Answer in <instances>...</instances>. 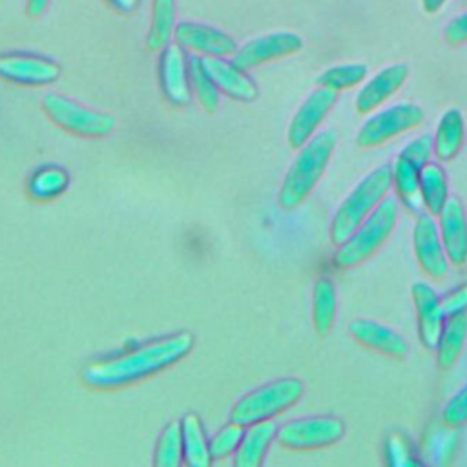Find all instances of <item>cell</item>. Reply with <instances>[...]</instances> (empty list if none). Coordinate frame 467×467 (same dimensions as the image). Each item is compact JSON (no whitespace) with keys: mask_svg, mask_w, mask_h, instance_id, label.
Returning a JSON list of instances; mask_svg holds the SVG:
<instances>
[{"mask_svg":"<svg viewBox=\"0 0 467 467\" xmlns=\"http://www.w3.org/2000/svg\"><path fill=\"white\" fill-rule=\"evenodd\" d=\"M465 140V120L463 113L458 108H449L438 126L436 133L432 137V148L438 161H451L458 155Z\"/></svg>","mask_w":467,"mask_h":467,"instance_id":"cell-22","label":"cell"},{"mask_svg":"<svg viewBox=\"0 0 467 467\" xmlns=\"http://www.w3.org/2000/svg\"><path fill=\"white\" fill-rule=\"evenodd\" d=\"M161 86L164 97L177 104H188L192 99V86H190V73H188V60L179 44H168L161 55Z\"/></svg>","mask_w":467,"mask_h":467,"instance_id":"cell-18","label":"cell"},{"mask_svg":"<svg viewBox=\"0 0 467 467\" xmlns=\"http://www.w3.org/2000/svg\"><path fill=\"white\" fill-rule=\"evenodd\" d=\"M434 153L432 135L421 133L414 137L392 162V184L401 202L412 212H423V201L420 193V170L431 161Z\"/></svg>","mask_w":467,"mask_h":467,"instance_id":"cell-6","label":"cell"},{"mask_svg":"<svg viewBox=\"0 0 467 467\" xmlns=\"http://www.w3.org/2000/svg\"><path fill=\"white\" fill-rule=\"evenodd\" d=\"M441 421L449 427L467 423V383L462 385L443 405Z\"/></svg>","mask_w":467,"mask_h":467,"instance_id":"cell-33","label":"cell"},{"mask_svg":"<svg viewBox=\"0 0 467 467\" xmlns=\"http://www.w3.org/2000/svg\"><path fill=\"white\" fill-rule=\"evenodd\" d=\"M336 100H337V93L328 88L317 86L316 89H312L308 97L303 100V104L297 108V111L294 113L288 124V131H286L288 144L299 150L317 131L319 124L334 108Z\"/></svg>","mask_w":467,"mask_h":467,"instance_id":"cell-12","label":"cell"},{"mask_svg":"<svg viewBox=\"0 0 467 467\" xmlns=\"http://www.w3.org/2000/svg\"><path fill=\"white\" fill-rule=\"evenodd\" d=\"M275 432L277 425L272 420L252 423L235 449V467H259Z\"/></svg>","mask_w":467,"mask_h":467,"instance_id":"cell-21","label":"cell"},{"mask_svg":"<svg viewBox=\"0 0 467 467\" xmlns=\"http://www.w3.org/2000/svg\"><path fill=\"white\" fill-rule=\"evenodd\" d=\"M303 47V38L292 31H275L255 36L234 53V64L241 69H252L268 60L294 55Z\"/></svg>","mask_w":467,"mask_h":467,"instance_id":"cell-11","label":"cell"},{"mask_svg":"<svg viewBox=\"0 0 467 467\" xmlns=\"http://www.w3.org/2000/svg\"><path fill=\"white\" fill-rule=\"evenodd\" d=\"M337 144V133L334 130L316 131L296 155L290 164L277 195V202L285 210L299 206L319 182L325 173L330 157Z\"/></svg>","mask_w":467,"mask_h":467,"instance_id":"cell-2","label":"cell"},{"mask_svg":"<svg viewBox=\"0 0 467 467\" xmlns=\"http://www.w3.org/2000/svg\"><path fill=\"white\" fill-rule=\"evenodd\" d=\"M303 394V381L297 378H281L244 394L232 409L230 420L239 425H252L292 407Z\"/></svg>","mask_w":467,"mask_h":467,"instance_id":"cell-5","label":"cell"},{"mask_svg":"<svg viewBox=\"0 0 467 467\" xmlns=\"http://www.w3.org/2000/svg\"><path fill=\"white\" fill-rule=\"evenodd\" d=\"M420 193L423 208L436 217L451 195L447 173L440 162L429 161L420 170Z\"/></svg>","mask_w":467,"mask_h":467,"instance_id":"cell-25","label":"cell"},{"mask_svg":"<svg viewBox=\"0 0 467 467\" xmlns=\"http://www.w3.org/2000/svg\"><path fill=\"white\" fill-rule=\"evenodd\" d=\"M201 62L219 91L243 102H250L257 97L255 82L244 73V69L237 67L234 62L212 55L201 57Z\"/></svg>","mask_w":467,"mask_h":467,"instance_id":"cell-20","label":"cell"},{"mask_svg":"<svg viewBox=\"0 0 467 467\" xmlns=\"http://www.w3.org/2000/svg\"><path fill=\"white\" fill-rule=\"evenodd\" d=\"M367 75H368L367 64L350 62V64H337V66L327 67L325 71H321L317 75L316 82H317V86H323V88H328V89L339 93V91H347L350 88L363 84Z\"/></svg>","mask_w":467,"mask_h":467,"instance_id":"cell-28","label":"cell"},{"mask_svg":"<svg viewBox=\"0 0 467 467\" xmlns=\"http://www.w3.org/2000/svg\"><path fill=\"white\" fill-rule=\"evenodd\" d=\"M188 73H190V86L193 88V93L201 102V106L210 113L215 111L219 106V89L204 71L201 57L193 55L188 58Z\"/></svg>","mask_w":467,"mask_h":467,"instance_id":"cell-29","label":"cell"},{"mask_svg":"<svg viewBox=\"0 0 467 467\" xmlns=\"http://www.w3.org/2000/svg\"><path fill=\"white\" fill-rule=\"evenodd\" d=\"M467 341V312L447 316L436 347L438 367L447 370L456 365Z\"/></svg>","mask_w":467,"mask_h":467,"instance_id":"cell-23","label":"cell"},{"mask_svg":"<svg viewBox=\"0 0 467 467\" xmlns=\"http://www.w3.org/2000/svg\"><path fill=\"white\" fill-rule=\"evenodd\" d=\"M184 460L190 467H206L212 462L210 443L206 441L201 418L193 412L186 414L181 421Z\"/></svg>","mask_w":467,"mask_h":467,"instance_id":"cell-26","label":"cell"},{"mask_svg":"<svg viewBox=\"0 0 467 467\" xmlns=\"http://www.w3.org/2000/svg\"><path fill=\"white\" fill-rule=\"evenodd\" d=\"M175 0H153L151 2V24L146 36V47L150 51L164 49L175 33Z\"/></svg>","mask_w":467,"mask_h":467,"instance_id":"cell-27","label":"cell"},{"mask_svg":"<svg viewBox=\"0 0 467 467\" xmlns=\"http://www.w3.org/2000/svg\"><path fill=\"white\" fill-rule=\"evenodd\" d=\"M398 212V201L387 195L370 212V215L365 217L341 244H337V250L332 257L334 265L337 268H352L374 255L394 232Z\"/></svg>","mask_w":467,"mask_h":467,"instance_id":"cell-4","label":"cell"},{"mask_svg":"<svg viewBox=\"0 0 467 467\" xmlns=\"http://www.w3.org/2000/svg\"><path fill=\"white\" fill-rule=\"evenodd\" d=\"M441 310L447 316L467 312V283H462L440 297Z\"/></svg>","mask_w":467,"mask_h":467,"instance_id":"cell-34","label":"cell"},{"mask_svg":"<svg viewBox=\"0 0 467 467\" xmlns=\"http://www.w3.org/2000/svg\"><path fill=\"white\" fill-rule=\"evenodd\" d=\"M392 186V164H379L370 170L359 182L348 192V195L337 206L332 224L330 241L341 244L356 226L370 215V212L387 197Z\"/></svg>","mask_w":467,"mask_h":467,"instance_id":"cell-3","label":"cell"},{"mask_svg":"<svg viewBox=\"0 0 467 467\" xmlns=\"http://www.w3.org/2000/svg\"><path fill=\"white\" fill-rule=\"evenodd\" d=\"M410 294L418 319L420 341L425 348L436 350L445 321V314L440 305V296L425 281H414L410 286Z\"/></svg>","mask_w":467,"mask_h":467,"instance_id":"cell-16","label":"cell"},{"mask_svg":"<svg viewBox=\"0 0 467 467\" xmlns=\"http://www.w3.org/2000/svg\"><path fill=\"white\" fill-rule=\"evenodd\" d=\"M67 186V173L57 166H46L38 170L29 181V193L35 199H51L64 192Z\"/></svg>","mask_w":467,"mask_h":467,"instance_id":"cell-31","label":"cell"},{"mask_svg":"<svg viewBox=\"0 0 467 467\" xmlns=\"http://www.w3.org/2000/svg\"><path fill=\"white\" fill-rule=\"evenodd\" d=\"M182 451V429L179 421H171L161 432L155 449V465L157 467H177L181 463Z\"/></svg>","mask_w":467,"mask_h":467,"instance_id":"cell-30","label":"cell"},{"mask_svg":"<svg viewBox=\"0 0 467 467\" xmlns=\"http://www.w3.org/2000/svg\"><path fill=\"white\" fill-rule=\"evenodd\" d=\"M173 36L179 46L193 49L202 55L226 57L237 51V44L230 35L201 22H192V20L179 22L175 26Z\"/></svg>","mask_w":467,"mask_h":467,"instance_id":"cell-17","label":"cell"},{"mask_svg":"<svg viewBox=\"0 0 467 467\" xmlns=\"http://www.w3.org/2000/svg\"><path fill=\"white\" fill-rule=\"evenodd\" d=\"M113 9L120 11V13H131L137 9L140 0H106Z\"/></svg>","mask_w":467,"mask_h":467,"instance_id":"cell-36","label":"cell"},{"mask_svg":"<svg viewBox=\"0 0 467 467\" xmlns=\"http://www.w3.org/2000/svg\"><path fill=\"white\" fill-rule=\"evenodd\" d=\"M337 314L336 285L330 277H317L312 290V323L319 337L330 334Z\"/></svg>","mask_w":467,"mask_h":467,"instance_id":"cell-24","label":"cell"},{"mask_svg":"<svg viewBox=\"0 0 467 467\" xmlns=\"http://www.w3.org/2000/svg\"><path fill=\"white\" fill-rule=\"evenodd\" d=\"M192 347L193 336L190 332H177L117 358L91 361L82 370V381L97 389L122 387L173 365L184 358Z\"/></svg>","mask_w":467,"mask_h":467,"instance_id":"cell-1","label":"cell"},{"mask_svg":"<svg viewBox=\"0 0 467 467\" xmlns=\"http://www.w3.org/2000/svg\"><path fill=\"white\" fill-rule=\"evenodd\" d=\"M243 425L230 421L217 431V434L210 441V454L212 458H224L226 454L234 452L243 438Z\"/></svg>","mask_w":467,"mask_h":467,"instance_id":"cell-32","label":"cell"},{"mask_svg":"<svg viewBox=\"0 0 467 467\" xmlns=\"http://www.w3.org/2000/svg\"><path fill=\"white\" fill-rule=\"evenodd\" d=\"M44 111L62 128L86 137H102L113 131L115 119L108 113L89 109L58 93H47L42 99Z\"/></svg>","mask_w":467,"mask_h":467,"instance_id":"cell-9","label":"cell"},{"mask_svg":"<svg viewBox=\"0 0 467 467\" xmlns=\"http://www.w3.org/2000/svg\"><path fill=\"white\" fill-rule=\"evenodd\" d=\"M436 217L449 263L463 266L467 263V213L460 197L449 195Z\"/></svg>","mask_w":467,"mask_h":467,"instance_id":"cell-14","label":"cell"},{"mask_svg":"<svg viewBox=\"0 0 467 467\" xmlns=\"http://www.w3.org/2000/svg\"><path fill=\"white\" fill-rule=\"evenodd\" d=\"M445 40L451 46H458L467 42V11L458 15L456 18H452L447 26H445V33H443Z\"/></svg>","mask_w":467,"mask_h":467,"instance_id":"cell-35","label":"cell"},{"mask_svg":"<svg viewBox=\"0 0 467 467\" xmlns=\"http://www.w3.org/2000/svg\"><path fill=\"white\" fill-rule=\"evenodd\" d=\"M350 336L363 347L381 352L390 358H405L409 341L394 328L368 317H358L348 325Z\"/></svg>","mask_w":467,"mask_h":467,"instance_id":"cell-19","label":"cell"},{"mask_svg":"<svg viewBox=\"0 0 467 467\" xmlns=\"http://www.w3.org/2000/svg\"><path fill=\"white\" fill-rule=\"evenodd\" d=\"M425 119L421 106L414 102H398L374 111L359 128L356 144L359 148H378L394 137L418 128Z\"/></svg>","mask_w":467,"mask_h":467,"instance_id":"cell-7","label":"cell"},{"mask_svg":"<svg viewBox=\"0 0 467 467\" xmlns=\"http://www.w3.org/2000/svg\"><path fill=\"white\" fill-rule=\"evenodd\" d=\"M47 5H49V0H27L26 11L29 16H38L47 9Z\"/></svg>","mask_w":467,"mask_h":467,"instance_id":"cell-37","label":"cell"},{"mask_svg":"<svg viewBox=\"0 0 467 467\" xmlns=\"http://www.w3.org/2000/svg\"><path fill=\"white\" fill-rule=\"evenodd\" d=\"M412 252L420 268L432 279H443L449 272V259L440 237L434 215L420 213L412 228Z\"/></svg>","mask_w":467,"mask_h":467,"instance_id":"cell-10","label":"cell"},{"mask_svg":"<svg viewBox=\"0 0 467 467\" xmlns=\"http://www.w3.org/2000/svg\"><path fill=\"white\" fill-rule=\"evenodd\" d=\"M445 2L447 0H421V7H423L425 13L434 15V13H438L445 5Z\"/></svg>","mask_w":467,"mask_h":467,"instance_id":"cell-38","label":"cell"},{"mask_svg":"<svg viewBox=\"0 0 467 467\" xmlns=\"http://www.w3.org/2000/svg\"><path fill=\"white\" fill-rule=\"evenodd\" d=\"M345 434V423L332 414L296 418L283 423L275 438L288 449H319L339 441Z\"/></svg>","mask_w":467,"mask_h":467,"instance_id":"cell-8","label":"cell"},{"mask_svg":"<svg viewBox=\"0 0 467 467\" xmlns=\"http://www.w3.org/2000/svg\"><path fill=\"white\" fill-rule=\"evenodd\" d=\"M0 77L26 86H46L60 77V66L46 57L29 53L0 55Z\"/></svg>","mask_w":467,"mask_h":467,"instance_id":"cell-13","label":"cell"},{"mask_svg":"<svg viewBox=\"0 0 467 467\" xmlns=\"http://www.w3.org/2000/svg\"><path fill=\"white\" fill-rule=\"evenodd\" d=\"M409 66L405 62H394L379 69L370 77L358 91L354 106L361 115L374 113L383 102H387L407 80Z\"/></svg>","mask_w":467,"mask_h":467,"instance_id":"cell-15","label":"cell"}]
</instances>
